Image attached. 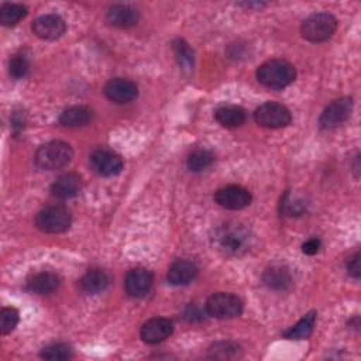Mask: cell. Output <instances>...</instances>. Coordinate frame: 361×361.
<instances>
[{
  "instance_id": "ac0fdd59",
  "label": "cell",
  "mask_w": 361,
  "mask_h": 361,
  "mask_svg": "<svg viewBox=\"0 0 361 361\" xmlns=\"http://www.w3.org/2000/svg\"><path fill=\"white\" fill-rule=\"evenodd\" d=\"M262 282L265 283L267 288H269L272 290L283 292L292 286L293 279H292V275L288 271V268L281 267V265H274L264 271Z\"/></svg>"
},
{
  "instance_id": "7402d4cb",
  "label": "cell",
  "mask_w": 361,
  "mask_h": 361,
  "mask_svg": "<svg viewBox=\"0 0 361 361\" xmlns=\"http://www.w3.org/2000/svg\"><path fill=\"white\" fill-rule=\"evenodd\" d=\"M214 117L224 127H240L245 121V111L235 104H223L216 109Z\"/></svg>"
},
{
  "instance_id": "4fadbf2b",
  "label": "cell",
  "mask_w": 361,
  "mask_h": 361,
  "mask_svg": "<svg viewBox=\"0 0 361 361\" xmlns=\"http://www.w3.org/2000/svg\"><path fill=\"white\" fill-rule=\"evenodd\" d=\"M104 94L109 100L123 104L134 100L138 94V87L134 82L124 78H114L104 86Z\"/></svg>"
},
{
  "instance_id": "f546056e",
  "label": "cell",
  "mask_w": 361,
  "mask_h": 361,
  "mask_svg": "<svg viewBox=\"0 0 361 361\" xmlns=\"http://www.w3.org/2000/svg\"><path fill=\"white\" fill-rule=\"evenodd\" d=\"M347 271H348V274H350L353 278H355V279L360 278V275H361L360 252H355L353 257L348 258V261H347Z\"/></svg>"
},
{
  "instance_id": "4dcf8cb0",
  "label": "cell",
  "mask_w": 361,
  "mask_h": 361,
  "mask_svg": "<svg viewBox=\"0 0 361 361\" xmlns=\"http://www.w3.org/2000/svg\"><path fill=\"white\" fill-rule=\"evenodd\" d=\"M24 124H25V117L23 111H14L11 116V128L16 135H18L24 130Z\"/></svg>"
},
{
  "instance_id": "30bf717a",
  "label": "cell",
  "mask_w": 361,
  "mask_h": 361,
  "mask_svg": "<svg viewBox=\"0 0 361 361\" xmlns=\"http://www.w3.org/2000/svg\"><path fill=\"white\" fill-rule=\"evenodd\" d=\"M89 161L93 171L102 176H114L120 173L123 169L121 157L111 149H106V148L96 149L92 152Z\"/></svg>"
},
{
  "instance_id": "8fae6325",
  "label": "cell",
  "mask_w": 361,
  "mask_h": 361,
  "mask_svg": "<svg viewBox=\"0 0 361 361\" xmlns=\"http://www.w3.org/2000/svg\"><path fill=\"white\" fill-rule=\"evenodd\" d=\"M32 32L44 41H55L66 31V24L58 14H44L34 20Z\"/></svg>"
},
{
  "instance_id": "52a82bcc",
  "label": "cell",
  "mask_w": 361,
  "mask_h": 361,
  "mask_svg": "<svg viewBox=\"0 0 361 361\" xmlns=\"http://www.w3.org/2000/svg\"><path fill=\"white\" fill-rule=\"evenodd\" d=\"M254 118L257 124H259L261 127L282 128L290 123L292 116L290 111L283 104L267 102L254 111Z\"/></svg>"
},
{
  "instance_id": "9c48e42d",
  "label": "cell",
  "mask_w": 361,
  "mask_h": 361,
  "mask_svg": "<svg viewBox=\"0 0 361 361\" xmlns=\"http://www.w3.org/2000/svg\"><path fill=\"white\" fill-rule=\"evenodd\" d=\"M251 193L238 185H228L220 188L214 193V200L219 206L228 210H240L251 203Z\"/></svg>"
},
{
  "instance_id": "6da1fadb",
  "label": "cell",
  "mask_w": 361,
  "mask_h": 361,
  "mask_svg": "<svg viewBox=\"0 0 361 361\" xmlns=\"http://www.w3.org/2000/svg\"><path fill=\"white\" fill-rule=\"evenodd\" d=\"M254 243L251 230L241 223L228 221L219 226L212 234L213 247L224 255H243Z\"/></svg>"
},
{
  "instance_id": "ffe728a7",
  "label": "cell",
  "mask_w": 361,
  "mask_h": 361,
  "mask_svg": "<svg viewBox=\"0 0 361 361\" xmlns=\"http://www.w3.org/2000/svg\"><path fill=\"white\" fill-rule=\"evenodd\" d=\"M93 111L86 106H72L62 111L59 123L65 127H82L92 121Z\"/></svg>"
},
{
  "instance_id": "5bb4252c",
  "label": "cell",
  "mask_w": 361,
  "mask_h": 361,
  "mask_svg": "<svg viewBox=\"0 0 361 361\" xmlns=\"http://www.w3.org/2000/svg\"><path fill=\"white\" fill-rule=\"evenodd\" d=\"M152 286V275L145 268H134L128 271L124 281L126 292L131 298H142L145 296Z\"/></svg>"
},
{
  "instance_id": "1f68e13d",
  "label": "cell",
  "mask_w": 361,
  "mask_h": 361,
  "mask_svg": "<svg viewBox=\"0 0 361 361\" xmlns=\"http://www.w3.org/2000/svg\"><path fill=\"white\" fill-rule=\"evenodd\" d=\"M320 248H322V243L319 238H310L306 243H303V245H302V251L307 255L317 254Z\"/></svg>"
},
{
  "instance_id": "2e32d148",
  "label": "cell",
  "mask_w": 361,
  "mask_h": 361,
  "mask_svg": "<svg viewBox=\"0 0 361 361\" xmlns=\"http://www.w3.org/2000/svg\"><path fill=\"white\" fill-rule=\"evenodd\" d=\"M138 11L127 4H114L107 10L106 20L117 28H130L138 23Z\"/></svg>"
},
{
  "instance_id": "e0dca14e",
  "label": "cell",
  "mask_w": 361,
  "mask_h": 361,
  "mask_svg": "<svg viewBox=\"0 0 361 361\" xmlns=\"http://www.w3.org/2000/svg\"><path fill=\"white\" fill-rule=\"evenodd\" d=\"M80 185L82 182L79 175L73 172H68L55 179V182L51 186V193L61 200H68L75 197L79 193Z\"/></svg>"
},
{
  "instance_id": "7c38bea8",
  "label": "cell",
  "mask_w": 361,
  "mask_h": 361,
  "mask_svg": "<svg viewBox=\"0 0 361 361\" xmlns=\"http://www.w3.org/2000/svg\"><path fill=\"white\" fill-rule=\"evenodd\" d=\"M173 331V324L169 319L165 317H152L147 320L140 330L142 341L148 344H157L168 338Z\"/></svg>"
},
{
  "instance_id": "7a4b0ae2",
  "label": "cell",
  "mask_w": 361,
  "mask_h": 361,
  "mask_svg": "<svg viewBox=\"0 0 361 361\" xmlns=\"http://www.w3.org/2000/svg\"><path fill=\"white\" fill-rule=\"evenodd\" d=\"M296 76L292 63L283 59H269L258 66L257 79L267 87L283 89L289 86Z\"/></svg>"
},
{
  "instance_id": "f1b7e54d",
  "label": "cell",
  "mask_w": 361,
  "mask_h": 361,
  "mask_svg": "<svg viewBox=\"0 0 361 361\" xmlns=\"http://www.w3.org/2000/svg\"><path fill=\"white\" fill-rule=\"evenodd\" d=\"M18 312L14 307H3L0 312V333L8 334L11 333L18 323Z\"/></svg>"
},
{
  "instance_id": "5b68a950",
  "label": "cell",
  "mask_w": 361,
  "mask_h": 361,
  "mask_svg": "<svg viewBox=\"0 0 361 361\" xmlns=\"http://www.w3.org/2000/svg\"><path fill=\"white\" fill-rule=\"evenodd\" d=\"M72 221L71 212L61 204H51L41 209L35 216V226L44 233H62L69 228Z\"/></svg>"
},
{
  "instance_id": "83f0119b",
  "label": "cell",
  "mask_w": 361,
  "mask_h": 361,
  "mask_svg": "<svg viewBox=\"0 0 361 361\" xmlns=\"http://www.w3.org/2000/svg\"><path fill=\"white\" fill-rule=\"evenodd\" d=\"M28 69H30V61L25 55L17 54V55H13L10 58L8 72H10V76H13L14 79L24 78L27 75Z\"/></svg>"
},
{
  "instance_id": "44dd1931",
  "label": "cell",
  "mask_w": 361,
  "mask_h": 361,
  "mask_svg": "<svg viewBox=\"0 0 361 361\" xmlns=\"http://www.w3.org/2000/svg\"><path fill=\"white\" fill-rule=\"evenodd\" d=\"M58 285H59V278L56 274H54L51 271H41V272L32 275L27 283L28 289L38 295L51 293L58 288Z\"/></svg>"
},
{
  "instance_id": "277c9868",
  "label": "cell",
  "mask_w": 361,
  "mask_h": 361,
  "mask_svg": "<svg viewBox=\"0 0 361 361\" xmlns=\"http://www.w3.org/2000/svg\"><path fill=\"white\" fill-rule=\"evenodd\" d=\"M337 28V20L330 13H314L300 25L302 37L310 42H323L329 39Z\"/></svg>"
},
{
  "instance_id": "9a60e30c",
  "label": "cell",
  "mask_w": 361,
  "mask_h": 361,
  "mask_svg": "<svg viewBox=\"0 0 361 361\" xmlns=\"http://www.w3.org/2000/svg\"><path fill=\"white\" fill-rule=\"evenodd\" d=\"M197 275V267L189 259L175 261L166 274V281L173 286H183L190 283Z\"/></svg>"
},
{
  "instance_id": "cb8c5ba5",
  "label": "cell",
  "mask_w": 361,
  "mask_h": 361,
  "mask_svg": "<svg viewBox=\"0 0 361 361\" xmlns=\"http://www.w3.org/2000/svg\"><path fill=\"white\" fill-rule=\"evenodd\" d=\"M214 162V154L206 148L193 149L186 159V165L192 172H200L207 169Z\"/></svg>"
},
{
  "instance_id": "ba28073f",
  "label": "cell",
  "mask_w": 361,
  "mask_h": 361,
  "mask_svg": "<svg viewBox=\"0 0 361 361\" xmlns=\"http://www.w3.org/2000/svg\"><path fill=\"white\" fill-rule=\"evenodd\" d=\"M353 111V99L351 97H340L333 100L320 114L319 126L322 130H331L347 121Z\"/></svg>"
},
{
  "instance_id": "4316f807",
  "label": "cell",
  "mask_w": 361,
  "mask_h": 361,
  "mask_svg": "<svg viewBox=\"0 0 361 361\" xmlns=\"http://www.w3.org/2000/svg\"><path fill=\"white\" fill-rule=\"evenodd\" d=\"M72 348L65 343H52L41 350V357L45 360H68L72 357Z\"/></svg>"
},
{
  "instance_id": "d4e9b609",
  "label": "cell",
  "mask_w": 361,
  "mask_h": 361,
  "mask_svg": "<svg viewBox=\"0 0 361 361\" xmlns=\"http://www.w3.org/2000/svg\"><path fill=\"white\" fill-rule=\"evenodd\" d=\"M27 16V7L16 3H6L0 8V23L4 27H13Z\"/></svg>"
},
{
  "instance_id": "603a6c76",
  "label": "cell",
  "mask_w": 361,
  "mask_h": 361,
  "mask_svg": "<svg viewBox=\"0 0 361 361\" xmlns=\"http://www.w3.org/2000/svg\"><path fill=\"white\" fill-rule=\"evenodd\" d=\"M316 312H309L306 313L296 324H293L292 327H289L285 333L283 337L289 338V340H303L307 338L314 329L316 324Z\"/></svg>"
},
{
  "instance_id": "8992f818",
  "label": "cell",
  "mask_w": 361,
  "mask_h": 361,
  "mask_svg": "<svg viewBox=\"0 0 361 361\" xmlns=\"http://www.w3.org/2000/svg\"><path fill=\"white\" fill-rule=\"evenodd\" d=\"M206 312L217 319H233L241 314L243 302L233 293L219 292L207 299Z\"/></svg>"
},
{
  "instance_id": "484cf974",
  "label": "cell",
  "mask_w": 361,
  "mask_h": 361,
  "mask_svg": "<svg viewBox=\"0 0 361 361\" xmlns=\"http://www.w3.org/2000/svg\"><path fill=\"white\" fill-rule=\"evenodd\" d=\"M172 49L179 66L185 72H190L193 69V51L183 39H175L172 44Z\"/></svg>"
},
{
  "instance_id": "3957f363",
  "label": "cell",
  "mask_w": 361,
  "mask_h": 361,
  "mask_svg": "<svg viewBox=\"0 0 361 361\" xmlns=\"http://www.w3.org/2000/svg\"><path fill=\"white\" fill-rule=\"evenodd\" d=\"M73 158L72 147L65 141H49L41 145L34 157L39 169L54 171L66 166Z\"/></svg>"
},
{
  "instance_id": "d6986e66",
  "label": "cell",
  "mask_w": 361,
  "mask_h": 361,
  "mask_svg": "<svg viewBox=\"0 0 361 361\" xmlns=\"http://www.w3.org/2000/svg\"><path fill=\"white\" fill-rule=\"evenodd\" d=\"M110 283V276L103 269H89L80 279L79 285L85 293L96 295L103 292Z\"/></svg>"
}]
</instances>
